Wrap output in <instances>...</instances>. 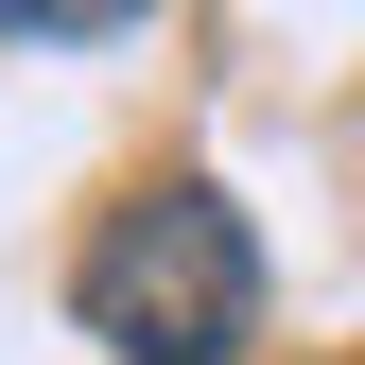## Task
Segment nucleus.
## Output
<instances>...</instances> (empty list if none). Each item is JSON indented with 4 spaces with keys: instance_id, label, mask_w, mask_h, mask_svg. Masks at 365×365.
<instances>
[{
    "instance_id": "obj_1",
    "label": "nucleus",
    "mask_w": 365,
    "mask_h": 365,
    "mask_svg": "<svg viewBox=\"0 0 365 365\" xmlns=\"http://www.w3.org/2000/svg\"><path fill=\"white\" fill-rule=\"evenodd\" d=\"M70 313H87L105 365H226L261 331V244L209 174H157L70 244Z\"/></svg>"
},
{
    "instance_id": "obj_2",
    "label": "nucleus",
    "mask_w": 365,
    "mask_h": 365,
    "mask_svg": "<svg viewBox=\"0 0 365 365\" xmlns=\"http://www.w3.org/2000/svg\"><path fill=\"white\" fill-rule=\"evenodd\" d=\"M0 35H53V53H87V35H140V0H0Z\"/></svg>"
}]
</instances>
